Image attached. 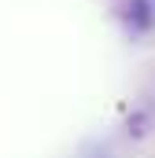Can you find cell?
<instances>
[{
  "instance_id": "cell-1",
  "label": "cell",
  "mask_w": 155,
  "mask_h": 158,
  "mask_svg": "<svg viewBox=\"0 0 155 158\" xmlns=\"http://www.w3.org/2000/svg\"><path fill=\"white\" fill-rule=\"evenodd\" d=\"M126 19L137 33H148L155 26V15H152V4L148 0H126Z\"/></svg>"
}]
</instances>
